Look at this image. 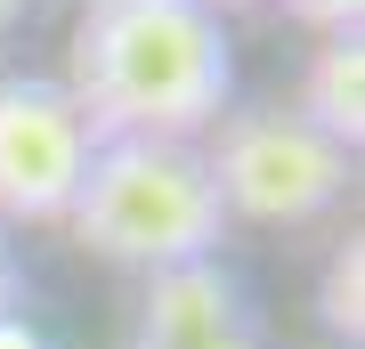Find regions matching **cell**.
<instances>
[{
	"mask_svg": "<svg viewBox=\"0 0 365 349\" xmlns=\"http://www.w3.org/2000/svg\"><path fill=\"white\" fill-rule=\"evenodd\" d=\"M357 268H365V252H357V236H349V244L333 252V276H325V333L349 341V349L365 333V317H357Z\"/></svg>",
	"mask_w": 365,
	"mask_h": 349,
	"instance_id": "obj_7",
	"label": "cell"
},
{
	"mask_svg": "<svg viewBox=\"0 0 365 349\" xmlns=\"http://www.w3.org/2000/svg\"><path fill=\"white\" fill-rule=\"evenodd\" d=\"M16 293H25V276H16V244L0 228V317H16Z\"/></svg>",
	"mask_w": 365,
	"mask_h": 349,
	"instance_id": "obj_9",
	"label": "cell"
},
{
	"mask_svg": "<svg viewBox=\"0 0 365 349\" xmlns=\"http://www.w3.org/2000/svg\"><path fill=\"white\" fill-rule=\"evenodd\" d=\"M25 16H33V0H0V33H16Z\"/></svg>",
	"mask_w": 365,
	"mask_h": 349,
	"instance_id": "obj_10",
	"label": "cell"
},
{
	"mask_svg": "<svg viewBox=\"0 0 365 349\" xmlns=\"http://www.w3.org/2000/svg\"><path fill=\"white\" fill-rule=\"evenodd\" d=\"M284 16L317 41H357L365 33V0H284Z\"/></svg>",
	"mask_w": 365,
	"mask_h": 349,
	"instance_id": "obj_8",
	"label": "cell"
},
{
	"mask_svg": "<svg viewBox=\"0 0 365 349\" xmlns=\"http://www.w3.org/2000/svg\"><path fill=\"white\" fill-rule=\"evenodd\" d=\"M292 114L309 130H325L333 146H365V33L357 41H317L309 49V74H300V98Z\"/></svg>",
	"mask_w": 365,
	"mask_h": 349,
	"instance_id": "obj_6",
	"label": "cell"
},
{
	"mask_svg": "<svg viewBox=\"0 0 365 349\" xmlns=\"http://www.w3.org/2000/svg\"><path fill=\"white\" fill-rule=\"evenodd\" d=\"M57 81L90 138H203L235 98V49L195 0H81Z\"/></svg>",
	"mask_w": 365,
	"mask_h": 349,
	"instance_id": "obj_1",
	"label": "cell"
},
{
	"mask_svg": "<svg viewBox=\"0 0 365 349\" xmlns=\"http://www.w3.org/2000/svg\"><path fill=\"white\" fill-rule=\"evenodd\" d=\"M90 146L57 74H0V228H66Z\"/></svg>",
	"mask_w": 365,
	"mask_h": 349,
	"instance_id": "obj_4",
	"label": "cell"
},
{
	"mask_svg": "<svg viewBox=\"0 0 365 349\" xmlns=\"http://www.w3.org/2000/svg\"><path fill=\"white\" fill-rule=\"evenodd\" d=\"M138 349H260V317L220 260H187V268L146 276Z\"/></svg>",
	"mask_w": 365,
	"mask_h": 349,
	"instance_id": "obj_5",
	"label": "cell"
},
{
	"mask_svg": "<svg viewBox=\"0 0 365 349\" xmlns=\"http://www.w3.org/2000/svg\"><path fill=\"white\" fill-rule=\"evenodd\" d=\"M203 163H211V187H220V211L252 228H309L357 179V155L333 146L325 130H309L292 106L220 114L203 130Z\"/></svg>",
	"mask_w": 365,
	"mask_h": 349,
	"instance_id": "obj_3",
	"label": "cell"
},
{
	"mask_svg": "<svg viewBox=\"0 0 365 349\" xmlns=\"http://www.w3.org/2000/svg\"><path fill=\"white\" fill-rule=\"evenodd\" d=\"M66 236L106 268H187V260H220L227 211L211 187L203 138H98L90 171L73 187Z\"/></svg>",
	"mask_w": 365,
	"mask_h": 349,
	"instance_id": "obj_2",
	"label": "cell"
},
{
	"mask_svg": "<svg viewBox=\"0 0 365 349\" xmlns=\"http://www.w3.org/2000/svg\"><path fill=\"white\" fill-rule=\"evenodd\" d=\"M195 9H211V16H220V25H227L235 9H260V0H195Z\"/></svg>",
	"mask_w": 365,
	"mask_h": 349,
	"instance_id": "obj_11",
	"label": "cell"
}]
</instances>
